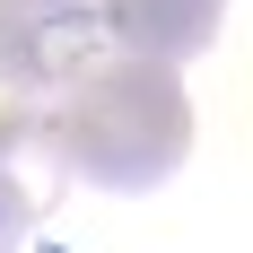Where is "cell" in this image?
<instances>
[{
	"label": "cell",
	"mask_w": 253,
	"mask_h": 253,
	"mask_svg": "<svg viewBox=\"0 0 253 253\" xmlns=\"http://www.w3.org/2000/svg\"><path fill=\"white\" fill-rule=\"evenodd\" d=\"M70 192V157L52 131V105H0V236L26 245V227H44Z\"/></svg>",
	"instance_id": "3"
},
{
	"label": "cell",
	"mask_w": 253,
	"mask_h": 253,
	"mask_svg": "<svg viewBox=\"0 0 253 253\" xmlns=\"http://www.w3.org/2000/svg\"><path fill=\"white\" fill-rule=\"evenodd\" d=\"M227 9L236 0H105V35H114V52H131V61L183 70V61H201V52L218 44Z\"/></svg>",
	"instance_id": "4"
},
{
	"label": "cell",
	"mask_w": 253,
	"mask_h": 253,
	"mask_svg": "<svg viewBox=\"0 0 253 253\" xmlns=\"http://www.w3.org/2000/svg\"><path fill=\"white\" fill-rule=\"evenodd\" d=\"M0 253H18V245H9V236H0Z\"/></svg>",
	"instance_id": "5"
},
{
	"label": "cell",
	"mask_w": 253,
	"mask_h": 253,
	"mask_svg": "<svg viewBox=\"0 0 253 253\" xmlns=\"http://www.w3.org/2000/svg\"><path fill=\"white\" fill-rule=\"evenodd\" d=\"M52 131H61L70 183L157 192V183L192 157V96H183L175 70L131 61V52H105L96 70L52 105Z\"/></svg>",
	"instance_id": "1"
},
{
	"label": "cell",
	"mask_w": 253,
	"mask_h": 253,
	"mask_svg": "<svg viewBox=\"0 0 253 253\" xmlns=\"http://www.w3.org/2000/svg\"><path fill=\"white\" fill-rule=\"evenodd\" d=\"M105 52H114L105 0H0V96L9 105H61Z\"/></svg>",
	"instance_id": "2"
}]
</instances>
